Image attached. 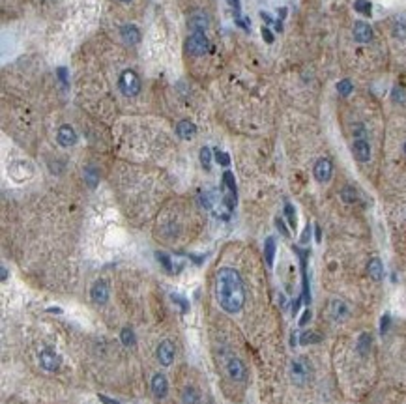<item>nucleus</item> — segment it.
Segmentation results:
<instances>
[{"label":"nucleus","mask_w":406,"mask_h":404,"mask_svg":"<svg viewBox=\"0 0 406 404\" xmlns=\"http://www.w3.org/2000/svg\"><path fill=\"white\" fill-rule=\"evenodd\" d=\"M215 298L221 309L229 314H236L244 309L246 290L240 273L234 268H221L215 275Z\"/></svg>","instance_id":"obj_1"},{"label":"nucleus","mask_w":406,"mask_h":404,"mask_svg":"<svg viewBox=\"0 0 406 404\" xmlns=\"http://www.w3.org/2000/svg\"><path fill=\"white\" fill-rule=\"evenodd\" d=\"M311 374H313V369H311V363L307 358H296L292 359L290 363V378L296 386H305L307 382L311 380Z\"/></svg>","instance_id":"obj_2"},{"label":"nucleus","mask_w":406,"mask_h":404,"mask_svg":"<svg viewBox=\"0 0 406 404\" xmlns=\"http://www.w3.org/2000/svg\"><path fill=\"white\" fill-rule=\"evenodd\" d=\"M294 253L298 255L299 258V266H301V298H303V303H311V287H309V275H307V258H309V249H299V247H292Z\"/></svg>","instance_id":"obj_3"},{"label":"nucleus","mask_w":406,"mask_h":404,"mask_svg":"<svg viewBox=\"0 0 406 404\" xmlns=\"http://www.w3.org/2000/svg\"><path fill=\"white\" fill-rule=\"evenodd\" d=\"M120 90H122L124 96L128 98H135L138 92H140V79L133 70H126L120 75Z\"/></svg>","instance_id":"obj_4"},{"label":"nucleus","mask_w":406,"mask_h":404,"mask_svg":"<svg viewBox=\"0 0 406 404\" xmlns=\"http://www.w3.org/2000/svg\"><path fill=\"white\" fill-rule=\"evenodd\" d=\"M208 49H210V41H208L206 34H191L185 41V51L193 56L206 55Z\"/></svg>","instance_id":"obj_5"},{"label":"nucleus","mask_w":406,"mask_h":404,"mask_svg":"<svg viewBox=\"0 0 406 404\" xmlns=\"http://www.w3.org/2000/svg\"><path fill=\"white\" fill-rule=\"evenodd\" d=\"M60 363H62V358L53 348L45 346V348L39 352V365H41V369L47 371V373L58 371V369H60Z\"/></svg>","instance_id":"obj_6"},{"label":"nucleus","mask_w":406,"mask_h":404,"mask_svg":"<svg viewBox=\"0 0 406 404\" xmlns=\"http://www.w3.org/2000/svg\"><path fill=\"white\" fill-rule=\"evenodd\" d=\"M314 180L320 182V184H328L331 180V174H333V163H331L328 157H320L316 163H314L313 169Z\"/></svg>","instance_id":"obj_7"},{"label":"nucleus","mask_w":406,"mask_h":404,"mask_svg":"<svg viewBox=\"0 0 406 404\" xmlns=\"http://www.w3.org/2000/svg\"><path fill=\"white\" fill-rule=\"evenodd\" d=\"M352 154L356 161L360 163H367L371 159V144H369L367 137H356L352 144Z\"/></svg>","instance_id":"obj_8"},{"label":"nucleus","mask_w":406,"mask_h":404,"mask_svg":"<svg viewBox=\"0 0 406 404\" xmlns=\"http://www.w3.org/2000/svg\"><path fill=\"white\" fill-rule=\"evenodd\" d=\"M210 24V17L204 11H193L189 19H187V26L193 34H204Z\"/></svg>","instance_id":"obj_9"},{"label":"nucleus","mask_w":406,"mask_h":404,"mask_svg":"<svg viewBox=\"0 0 406 404\" xmlns=\"http://www.w3.org/2000/svg\"><path fill=\"white\" fill-rule=\"evenodd\" d=\"M227 373H229V376L232 380H236V382H244L247 376L246 365L238 358H229V361H227Z\"/></svg>","instance_id":"obj_10"},{"label":"nucleus","mask_w":406,"mask_h":404,"mask_svg":"<svg viewBox=\"0 0 406 404\" xmlns=\"http://www.w3.org/2000/svg\"><path fill=\"white\" fill-rule=\"evenodd\" d=\"M157 359L163 367H169L174 361V344L170 341H161L157 346Z\"/></svg>","instance_id":"obj_11"},{"label":"nucleus","mask_w":406,"mask_h":404,"mask_svg":"<svg viewBox=\"0 0 406 404\" xmlns=\"http://www.w3.org/2000/svg\"><path fill=\"white\" fill-rule=\"evenodd\" d=\"M90 298H92L94 303H98V305H103V303H107L109 300V287L107 283L103 279L96 281L94 283V287L90 288Z\"/></svg>","instance_id":"obj_12"},{"label":"nucleus","mask_w":406,"mask_h":404,"mask_svg":"<svg viewBox=\"0 0 406 404\" xmlns=\"http://www.w3.org/2000/svg\"><path fill=\"white\" fill-rule=\"evenodd\" d=\"M56 140H58V144H60L62 148H69L73 146L77 142V133L75 129L71 127V125H62L60 129H58V133H56Z\"/></svg>","instance_id":"obj_13"},{"label":"nucleus","mask_w":406,"mask_h":404,"mask_svg":"<svg viewBox=\"0 0 406 404\" xmlns=\"http://www.w3.org/2000/svg\"><path fill=\"white\" fill-rule=\"evenodd\" d=\"M354 39L358 43H369L373 39V28L363 21H358L354 24Z\"/></svg>","instance_id":"obj_14"},{"label":"nucleus","mask_w":406,"mask_h":404,"mask_svg":"<svg viewBox=\"0 0 406 404\" xmlns=\"http://www.w3.org/2000/svg\"><path fill=\"white\" fill-rule=\"evenodd\" d=\"M167 391H169V382L165 378V374H155L152 378V393L157 399H165L167 397Z\"/></svg>","instance_id":"obj_15"},{"label":"nucleus","mask_w":406,"mask_h":404,"mask_svg":"<svg viewBox=\"0 0 406 404\" xmlns=\"http://www.w3.org/2000/svg\"><path fill=\"white\" fill-rule=\"evenodd\" d=\"M176 135L184 140L193 139V137L197 135V125L193 124V122H189V120H180L176 124Z\"/></svg>","instance_id":"obj_16"},{"label":"nucleus","mask_w":406,"mask_h":404,"mask_svg":"<svg viewBox=\"0 0 406 404\" xmlns=\"http://www.w3.org/2000/svg\"><path fill=\"white\" fill-rule=\"evenodd\" d=\"M120 36L130 45H137L138 41H140V32H138L135 24H124L122 28H120Z\"/></svg>","instance_id":"obj_17"},{"label":"nucleus","mask_w":406,"mask_h":404,"mask_svg":"<svg viewBox=\"0 0 406 404\" xmlns=\"http://www.w3.org/2000/svg\"><path fill=\"white\" fill-rule=\"evenodd\" d=\"M330 314L333 320H345L350 314V311H348V305L343 300H333L330 303Z\"/></svg>","instance_id":"obj_18"},{"label":"nucleus","mask_w":406,"mask_h":404,"mask_svg":"<svg viewBox=\"0 0 406 404\" xmlns=\"http://www.w3.org/2000/svg\"><path fill=\"white\" fill-rule=\"evenodd\" d=\"M367 273L373 281H382L384 279V264L380 258H371L367 264Z\"/></svg>","instance_id":"obj_19"},{"label":"nucleus","mask_w":406,"mask_h":404,"mask_svg":"<svg viewBox=\"0 0 406 404\" xmlns=\"http://www.w3.org/2000/svg\"><path fill=\"white\" fill-rule=\"evenodd\" d=\"M275 238H266V241H264V258H266V264H268V268H271L273 266V258H275Z\"/></svg>","instance_id":"obj_20"},{"label":"nucleus","mask_w":406,"mask_h":404,"mask_svg":"<svg viewBox=\"0 0 406 404\" xmlns=\"http://www.w3.org/2000/svg\"><path fill=\"white\" fill-rule=\"evenodd\" d=\"M223 189H227V195H230V197H234L236 199V180H234V174L230 171H225L223 172Z\"/></svg>","instance_id":"obj_21"},{"label":"nucleus","mask_w":406,"mask_h":404,"mask_svg":"<svg viewBox=\"0 0 406 404\" xmlns=\"http://www.w3.org/2000/svg\"><path fill=\"white\" fill-rule=\"evenodd\" d=\"M322 342V335L316 331H301L299 335V344L301 346H309V344H318Z\"/></svg>","instance_id":"obj_22"},{"label":"nucleus","mask_w":406,"mask_h":404,"mask_svg":"<svg viewBox=\"0 0 406 404\" xmlns=\"http://www.w3.org/2000/svg\"><path fill=\"white\" fill-rule=\"evenodd\" d=\"M393 36L399 39H406V15H399L393 23Z\"/></svg>","instance_id":"obj_23"},{"label":"nucleus","mask_w":406,"mask_h":404,"mask_svg":"<svg viewBox=\"0 0 406 404\" xmlns=\"http://www.w3.org/2000/svg\"><path fill=\"white\" fill-rule=\"evenodd\" d=\"M371 344H373V337L369 333H361L358 337V352L361 356H367L369 350H371Z\"/></svg>","instance_id":"obj_24"},{"label":"nucleus","mask_w":406,"mask_h":404,"mask_svg":"<svg viewBox=\"0 0 406 404\" xmlns=\"http://www.w3.org/2000/svg\"><path fill=\"white\" fill-rule=\"evenodd\" d=\"M200 395L195 388H185L182 393V404H199Z\"/></svg>","instance_id":"obj_25"},{"label":"nucleus","mask_w":406,"mask_h":404,"mask_svg":"<svg viewBox=\"0 0 406 404\" xmlns=\"http://www.w3.org/2000/svg\"><path fill=\"white\" fill-rule=\"evenodd\" d=\"M341 199L346 202V204H354V202H358V191L354 189L352 186H345L343 189H341Z\"/></svg>","instance_id":"obj_26"},{"label":"nucleus","mask_w":406,"mask_h":404,"mask_svg":"<svg viewBox=\"0 0 406 404\" xmlns=\"http://www.w3.org/2000/svg\"><path fill=\"white\" fill-rule=\"evenodd\" d=\"M85 182L88 184V187H96L98 186V182H100V174H98V171L94 169V167H86L85 169Z\"/></svg>","instance_id":"obj_27"},{"label":"nucleus","mask_w":406,"mask_h":404,"mask_svg":"<svg viewBox=\"0 0 406 404\" xmlns=\"http://www.w3.org/2000/svg\"><path fill=\"white\" fill-rule=\"evenodd\" d=\"M120 341H122L124 346H135L137 339H135V333H133L131 327H124L122 331H120Z\"/></svg>","instance_id":"obj_28"},{"label":"nucleus","mask_w":406,"mask_h":404,"mask_svg":"<svg viewBox=\"0 0 406 404\" xmlns=\"http://www.w3.org/2000/svg\"><path fill=\"white\" fill-rule=\"evenodd\" d=\"M199 159H200V165H202L206 171H210V169H212V150H210L208 146L200 148Z\"/></svg>","instance_id":"obj_29"},{"label":"nucleus","mask_w":406,"mask_h":404,"mask_svg":"<svg viewBox=\"0 0 406 404\" xmlns=\"http://www.w3.org/2000/svg\"><path fill=\"white\" fill-rule=\"evenodd\" d=\"M284 217H286V221H288V226H290V228H296L298 219H296V210H294V206H292L290 202L284 204Z\"/></svg>","instance_id":"obj_30"},{"label":"nucleus","mask_w":406,"mask_h":404,"mask_svg":"<svg viewBox=\"0 0 406 404\" xmlns=\"http://www.w3.org/2000/svg\"><path fill=\"white\" fill-rule=\"evenodd\" d=\"M354 9L363 13V15H371L373 13V4L369 0H356L354 2Z\"/></svg>","instance_id":"obj_31"},{"label":"nucleus","mask_w":406,"mask_h":404,"mask_svg":"<svg viewBox=\"0 0 406 404\" xmlns=\"http://www.w3.org/2000/svg\"><path fill=\"white\" fill-rule=\"evenodd\" d=\"M155 258H157V262H161V266H163L167 272L172 273V270H174V268H172V260H170V257L167 255V253L157 251V253H155Z\"/></svg>","instance_id":"obj_32"},{"label":"nucleus","mask_w":406,"mask_h":404,"mask_svg":"<svg viewBox=\"0 0 406 404\" xmlns=\"http://www.w3.org/2000/svg\"><path fill=\"white\" fill-rule=\"evenodd\" d=\"M354 90V86H352V81H348V79H343V81H339V85H337V92L343 96V98H346L348 94L352 92Z\"/></svg>","instance_id":"obj_33"},{"label":"nucleus","mask_w":406,"mask_h":404,"mask_svg":"<svg viewBox=\"0 0 406 404\" xmlns=\"http://www.w3.org/2000/svg\"><path fill=\"white\" fill-rule=\"evenodd\" d=\"M215 161L221 165V167H229L230 165V156L227 154V152H221L219 148L215 150Z\"/></svg>","instance_id":"obj_34"},{"label":"nucleus","mask_w":406,"mask_h":404,"mask_svg":"<svg viewBox=\"0 0 406 404\" xmlns=\"http://www.w3.org/2000/svg\"><path fill=\"white\" fill-rule=\"evenodd\" d=\"M170 300L182 307V314H185V312L189 311V303H187L185 298H182V296H178V294H170Z\"/></svg>","instance_id":"obj_35"},{"label":"nucleus","mask_w":406,"mask_h":404,"mask_svg":"<svg viewBox=\"0 0 406 404\" xmlns=\"http://www.w3.org/2000/svg\"><path fill=\"white\" fill-rule=\"evenodd\" d=\"M390 326H391V314L390 312H386L382 316V320H380V333L386 335L388 331H390Z\"/></svg>","instance_id":"obj_36"},{"label":"nucleus","mask_w":406,"mask_h":404,"mask_svg":"<svg viewBox=\"0 0 406 404\" xmlns=\"http://www.w3.org/2000/svg\"><path fill=\"white\" fill-rule=\"evenodd\" d=\"M275 228L279 230V232L283 234L284 238H290V230H288V226L284 225V221L281 217H277L275 219Z\"/></svg>","instance_id":"obj_37"},{"label":"nucleus","mask_w":406,"mask_h":404,"mask_svg":"<svg viewBox=\"0 0 406 404\" xmlns=\"http://www.w3.org/2000/svg\"><path fill=\"white\" fill-rule=\"evenodd\" d=\"M262 38H264L266 43H273V34H271L268 26H262Z\"/></svg>","instance_id":"obj_38"},{"label":"nucleus","mask_w":406,"mask_h":404,"mask_svg":"<svg viewBox=\"0 0 406 404\" xmlns=\"http://www.w3.org/2000/svg\"><path fill=\"white\" fill-rule=\"evenodd\" d=\"M311 228H313V226L307 225L305 230H303V234H301V238H299V241H301L303 245H305V243H309V240H311Z\"/></svg>","instance_id":"obj_39"},{"label":"nucleus","mask_w":406,"mask_h":404,"mask_svg":"<svg viewBox=\"0 0 406 404\" xmlns=\"http://www.w3.org/2000/svg\"><path fill=\"white\" fill-rule=\"evenodd\" d=\"M301 303H303V298H301V296H299V298H296V300L292 302V316H296V314H298Z\"/></svg>","instance_id":"obj_40"},{"label":"nucleus","mask_w":406,"mask_h":404,"mask_svg":"<svg viewBox=\"0 0 406 404\" xmlns=\"http://www.w3.org/2000/svg\"><path fill=\"white\" fill-rule=\"evenodd\" d=\"M56 75H58V79L62 81V85H68V71H66V68H58V70H56Z\"/></svg>","instance_id":"obj_41"},{"label":"nucleus","mask_w":406,"mask_h":404,"mask_svg":"<svg viewBox=\"0 0 406 404\" xmlns=\"http://www.w3.org/2000/svg\"><path fill=\"white\" fill-rule=\"evenodd\" d=\"M311 316H313V314H311V311L307 309V311L301 314V318H299V326H301V327L307 326V324H309V320H311Z\"/></svg>","instance_id":"obj_42"},{"label":"nucleus","mask_w":406,"mask_h":404,"mask_svg":"<svg viewBox=\"0 0 406 404\" xmlns=\"http://www.w3.org/2000/svg\"><path fill=\"white\" fill-rule=\"evenodd\" d=\"M98 399H100L103 404H120L118 401H115V399H111V397H107V395H98Z\"/></svg>","instance_id":"obj_43"},{"label":"nucleus","mask_w":406,"mask_h":404,"mask_svg":"<svg viewBox=\"0 0 406 404\" xmlns=\"http://www.w3.org/2000/svg\"><path fill=\"white\" fill-rule=\"evenodd\" d=\"M227 2H229L230 6L234 8V13H236V15H240V9H242V6H240V0H227Z\"/></svg>","instance_id":"obj_44"},{"label":"nucleus","mask_w":406,"mask_h":404,"mask_svg":"<svg viewBox=\"0 0 406 404\" xmlns=\"http://www.w3.org/2000/svg\"><path fill=\"white\" fill-rule=\"evenodd\" d=\"M314 238H316V241H322V232H320V226H314Z\"/></svg>","instance_id":"obj_45"},{"label":"nucleus","mask_w":406,"mask_h":404,"mask_svg":"<svg viewBox=\"0 0 406 404\" xmlns=\"http://www.w3.org/2000/svg\"><path fill=\"white\" fill-rule=\"evenodd\" d=\"M47 312H54V314H62V309L60 307H49Z\"/></svg>","instance_id":"obj_46"},{"label":"nucleus","mask_w":406,"mask_h":404,"mask_svg":"<svg viewBox=\"0 0 406 404\" xmlns=\"http://www.w3.org/2000/svg\"><path fill=\"white\" fill-rule=\"evenodd\" d=\"M261 17H262V19H264V21H266V23H273V21H271V17H270L268 13H264V11H262V13H261Z\"/></svg>","instance_id":"obj_47"},{"label":"nucleus","mask_w":406,"mask_h":404,"mask_svg":"<svg viewBox=\"0 0 406 404\" xmlns=\"http://www.w3.org/2000/svg\"><path fill=\"white\" fill-rule=\"evenodd\" d=\"M8 279V270H6V266H2V281Z\"/></svg>","instance_id":"obj_48"},{"label":"nucleus","mask_w":406,"mask_h":404,"mask_svg":"<svg viewBox=\"0 0 406 404\" xmlns=\"http://www.w3.org/2000/svg\"><path fill=\"white\" fill-rule=\"evenodd\" d=\"M290 346L292 348L296 346V333H294V331H292V335H290Z\"/></svg>","instance_id":"obj_49"},{"label":"nucleus","mask_w":406,"mask_h":404,"mask_svg":"<svg viewBox=\"0 0 406 404\" xmlns=\"http://www.w3.org/2000/svg\"><path fill=\"white\" fill-rule=\"evenodd\" d=\"M275 30H279V32L283 30V24H281V21H277V23H275Z\"/></svg>","instance_id":"obj_50"},{"label":"nucleus","mask_w":406,"mask_h":404,"mask_svg":"<svg viewBox=\"0 0 406 404\" xmlns=\"http://www.w3.org/2000/svg\"><path fill=\"white\" fill-rule=\"evenodd\" d=\"M118 2H124V4H128V2H131V0H118Z\"/></svg>","instance_id":"obj_51"},{"label":"nucleus","mask_w":406,"mask_h":404,"mask_svg":"<svg viewBox=\"0 0 406 404\" xmlns=\"http://www.w3.org/2000/svg\"><path fill=\"white\" fill-rule=\"evenodd\" d=\"M405 154H406V142H405Z\"/></svg>","instance_id":"obj_52"}]
</instances>
